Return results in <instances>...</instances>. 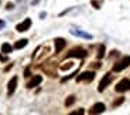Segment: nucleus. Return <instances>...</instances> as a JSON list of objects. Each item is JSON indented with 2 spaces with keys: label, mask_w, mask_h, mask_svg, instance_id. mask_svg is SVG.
<instances>
[{
  "label": "nucleus",
  "mask_w": 130,
  "mask_h": 115,
  "mask_svg": "<svg viewBox=\"0 0 130 115\" xmlns=\"http://www.w3.org/2000/svg\"><path fill=\"white\" fill-rule=\"evenodd\" d=\"M129 66H130V56H126V57H123L122 60H119L117 62H115L113 71H115V72L123 71V70H124V68H127Z\"/></svg>",
  "instance_id": "1"
},
{
  "label": "nucleus",
  "mask_w": 130,
  "mask_h": 115,
  "mask_svg": "<svg viewBox=\"0 0 130 115\" xmlns=\"http://www.w3.org/2000/svg\"><path fill=\"white\" fill-rule=\"evenodd\" d=\"M116 90L117 92H126L130 90V80L129 78H123L120 80V81L117 82V85H116Z\"/></svg>",
  "instance_id": "2"
},
{
  "label": "nucleus",
  "mask_w": 130,
  "mask_h": 115,
  "mask_svg": "<svg viewBox=\"0 0 130 115\" xmlns=\"http://www.w3.org/2000/svg\"><path fill=\"white\" fill-rule=\"evenodd\" d=\"M95 78V72L93 71H85V72H82L81 75H78L76 77V81L78 82H91L92 80Z\"/></svg>",
  "instance_id": "3"
},
{
  "label": "nucleus",
  "mask_w": 130,
  "mask_h": 115,
  "mask_svg": "<svg viewBox=\"0 0 130 115\" xmlns=\"http://www.w3.org/2000/svg\"><path fill=\"white\" fill-rule=\"evenodd\" d=\"M112 80H113V75H112V74H106V75H105L103 78L101 80V82H99L98 91H99V92H102V91H103V90L106 88V87H107V85H109V84L112 82Z\"/></svg>",
  "instance_id": "4"
},
{
  "label": "nucleus",
  "mask_w": 130,
  "mask_h": 115,
  "mask_svg": "<svg viewBox=\"0 0 130 115\" xmlns=\"http://www.w3.org/2000/svg\"><path fill=\"white\" fill-rule=\"evenodd\" d=\"M71 57H78V58H85L86 57V51L82 48H74L71 50L68 54H67V58H71Z\"/></svg>",
  "instance_id": "5"
},
{
  "label": "nucleus",
  "mask_w": 130,
  "mask_h": 115,
  "mask_svg": "<svg viewBox=\"0 0 130 115\" xmlns=\"http://www.w3.org/2000/svg\"><path fill=\"white\" fill-rule=\"evenodd\" d=\"M71 34L75 37L85 39V40H92V34L86 33V31H82V30H79V29H71Z\"/></svg>",
  "instance_id": "6"
},
{
  "label": "nucleus",
  "mask_w": 130,
  "mask_h": 115,
  "mask_svg": "<svg viewBox=\"0 0 130 115\" xmlns=\"http://www.w3.org/2000/svg\"><path fill=\"white\" fill-rule=\"evenodd\" d=\"M30 27H31V20H30V19H26L24 21H21L20 24H17V26H16V30H17V31H20V33H24V31H27Z\"/></svg>",
  "instance_id": "7"
},
{
  "label": "nucleus",
  "mask_w": 130,
  "mask_h": 115,
  "mask_svg": "<svg viewBox=\"0 0 130 115\" xmlns=\"http://www.w3.org/2000/svg\"><path fill=\"white\" fill-rule=\"evenodd\" d=\"M105 109H106L105 104H102V102H96V104L92 105V108L89 109V114H102V112H105Z\"/></svg>",
  "instance_id": "8"
},
{
  "label": "nucleus",
  "mask_w": 130,
  "mask_h": 115,
  "mask_svg": "<svg viewBox=\"0 0 130 115\" xmlns=\"http://www.w3.org/2000/svg\"><path fill=\"white\" fill-rule=\"evenodd\" d=\"M41 81H42V77L41 75H34L28 82H27V88H34V87H37Z\"/></svg>",
  "instance_id": "9"
},
{
  "label": "nucleus",
  "mask_w": 130,
  "mask_h": 115,
  "mask_svg": "<svg viewBox=\"0 0 130 115\" xmlns=\"http://www.w3.org/2000/svg\"><path fill=\"white\" fill-rule=\"evenodd\" d=\"M17 77H13V78L9 81V84H7V91H9V95H11L14 91H16V87H17Z\"/></svg>",
  "instance_id": "10"
},
{
  "label": "nucleus",
  "mask_w": 130,
  "mask_h": 115,
  "mask_svg": "<svg viewBox=\"0 0 130 115\" xmlns=\"http://www.w3.org/2000/svg\"><path fill=\"white\" fill-rule=\"evenodd\" d=\"M54 41H55V53H61L67 46V41L64 39H55Z\"/></svg>",
  "instance_id": "11"
},
{
  "label": "nucleus",
  "mask_w": 130,
  "mask_h": 115,
  "mask_svg": "<svg viewBox=\"0 0 130 115\" xmlns=\"http://www.w3.org/2000/svg\"><path fill=\"white\" fill-rule=\"evenodd\" d=\"M27 44H28V40H27V39H21V40H19V41H16V44H14V48H16V50H20V48H23V47H26Z\"/></svg>",
  "instance_id": "12"
},
{
  "label": "nucleus",
  "mask_w": 130,
  "mask_h": 115,
  "mask_svg": "<svg viewBox=\"0 0 130 115\" xmlns=\"http://www.w3.org/2000/svg\"><path fill=\"white\" fill-rule=\"evenodd\" d=\"M11 50H13V47L10 46L9 43L2 44V53H4V54H10V53H11Z\"/></svg>",
  "instance_id": "13"
},
{
  "label": "nucleus",
  "mask_w": 130,
  "mask_h": 115,
  "mask_svg": "<svg viewBox=\"0 0 130 115\" xmlns=\"http://www.w3.org/2000/svg\"><path fill=\"white\" fill-rule=\"evenodd\" d=\"M74 102H75V97L74 95H69L68 98L65 99V107H71Z\"/></svg>",
  "instance_id": "14"
},
{
  "label": "nucleus",
  "mask_w": 130,
  "mask_h": 115,
  "mask_svg": "<svg viewBox=\"0 0 130 115\" xmlns=\"http://www.w3.org/2000/svg\"><path fill=\"white\" fill-rule=\"evenodd\" d=\"M91 3H92V6H93L95 9H101L103 0H91Z\"/></svg>",
  "instance_id": "15"
},
{
  "label": "nucleus",
  "mask_w": 130,
  "mask_h": 115,
  "mask_svg": "<svg viewBox=\"0 0 130 115\" xmlns=\"http://www.w3.org/2000/svg\"><path fill=\"white\" fill-rule=\"evenodd\" d=\"M105 56V46H99V50H98V58H102Z\"/></svg>",
  "instance_id": "16"
},
{
  "label": "nucleus",
  "mask_w": 130,
  "mask_h": 115,
  "mask_svg": "<svg viewBox=\"0 0 130 115\" xmlns=\"http://www.w3.org/2000/svg\"><path fill=\"white\" fill-rule=\"evenodd\" d=\"M72 64H74V62H65L64 66H61V67H59V68H61L62 71H65V70H68V68H71V67H72Z\"/></svg>",
  "instance_id": "17"
},
{
  "label": "nucleus",
  "mask_w": 130,
  "mask_h": 115,
  "mask_svg": "<svg viewBox=\"0 0 130 115\" xmlns=\"http://www.w3.org/2000/svg\"><path fill=\"white\" fill-rule=\"evenodd\" d=\"M123 101H124V98H123V97H122V98L116 99V101H115L113 104H112V105H113V107H117V105H120V104H122V102H123Z\"/></svg>",
  "instance_id": "18"
},
{
  "label": "nucleus",
  "mask_w": 130,
  "mask_h": 115,
  "mask_svg": "<svg viewBox=\"0 0 130 115\" xmlns=\"http://www.w3.org/2000/svg\"><path fill=\"white\" fill-rule=\"evenodd\" d=\"M82 114H84V109H78V111L71 112V115H82Z\"/></svg>",
  "instance_id": "19"
},
{
  "label": "nucleus",
  "mask_w": 130,
  "mask_h": 115,
  "mask_svg": "<svg viewBox=\"0 0 130 115\" xmlns=\"http://www.w3.org/2000/svg\"><path fill=\"white\" fill-rule=\"evenodd\" d=\"M0 61H7V56H3V54H0Z\"/></svg>",
  "instance_id": "20"
},
{
  "label": "nucleus",
  "mask_w": 130,
  "mask_h": 115,
  "mask_svg": "<svg viewBox=\"0 0 130 115\" xmlns=\"http://www.w3.org/2000/svg\"><path fill=\"white\" fill-rule=\"evenodd\" d=\"M4 26H6V23H4V20H0V30L4 29Z\"/></svg>",
  "instance_id": "21"
},
{
  "label": "nucleus",
  "mask_w": 130,
  "mask_h": 115,
  "mask_svg": "<svg viewBox=\"0 0 130 115\" xmlns=\"http://www.w3.org/2000/svg\"><path fill=\"white\" fill-rule=\"evenodd\" d=\"M11 9H13V4L9 3V4H7V10H11Z\"/></svg>",
  "instance_id": "22"
},
{
  "label": "nucleus",
  "mask_w": 130,
  "mask_h": 115,
  "mask_svg": "<svg viewBox=\"0 0 130 115\" xmlns=\"http://www.w3.org/2000/svg\"><path fill=\"white\" fill-rule=\"evenodd\" d=\"M24 75H26V77H30V70H26V72H24Z\"/></svg>",
  "instance_id": "23"
},
{
  "label": "nucleus",
  "mask_w": 130,
  "mask_h": 115,
  "mask_svg": "<svg viewBox=\"0 0 130 115\" xmlns=\"http://www.w3.org/2000/svg\"><path fill=\"white\" fill-rule=\"evenodd\" d=\"M38 2H40V0H32V4H37Z\"/></svg>",
  "instance_id": "24"
}]
</instances>
